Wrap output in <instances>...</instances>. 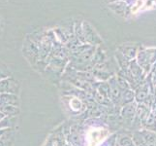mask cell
<instances>
[{"instance_id":"1","label":"cell","mask_w":156,"mask_h":146,"mask_svg":"<svg viewBox=\"0 0 156 146\" xmlns=\"http://www.w3.org/2000/svg\"><path fill=\"white\" fill-rule=\"evenodd\" d=\"M107 133L104 129H92L87 134V146H98Z\"/></svg>"}]
</instances>
